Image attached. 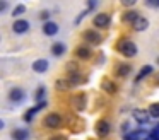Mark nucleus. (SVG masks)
<instances>
[{
	"label": "nucleus",
	"mask_w": 159,
	"mask_h": 140,
	"mask_svg": "<svg viewBox=\"0 0 159 140\" xmlns=\"http://www.w3.org/2000/svg\"><path fill=\"white\" fill-rule=\"evenodd\" d=\"M116 50L120 51L123 56H127V58H132V56L137 55V46H135V43H134V41H130V39H127V38H123V39L118 41V43H116Z\"/></svg>",
	"instance_id": "nucleus-1"
},
{
	"label": "nucleus",
	"mask_w": 159,
	"mask_h": 140,
	"mask_svg": "<svg viewBox=\"0 0 159 140\" xmlns=\"http://www.w3.org/2000/svg\"><path fill=\"white\" fill-rule=\"evenodd\" d=\"M43 123H45L46 128L57 130V128H60V126L63 125V120H62V116H60L58 113H48V115L45 116V120H43Z\"/></svg>",
	"instance_id": "nucleus-2"
},
{
	"label": "nucleus",
	"mask_w": 159,
	"mask_h": 140,
	"mask_svg": "<svg viewBox=\"0 0 159 140\" xmlns=\"http://www.w3.org/2000/svg\"><path fill=\"white\" fill-rule=\"evenodd\" d=\"M82 38H84V41H87L89 44H101V43H103V36H101L99 33H96L94 29L84 31Z\"/></svg>",
	"instance_id": "nucleus-3"
},
{
	"label": "nucleus",
	"mask_w": 159,
	"mask_h": 140,
	"mask_svg": "<svg viewBox=\"0 0 159 140\" xmlns=\"http://www.w3.org/2000/svg\"><path fill=\"white\" fill-rule=\"evenodd\" d=\"M87 106V97L86 94H75L72 97V108L75 109V111H84Z\"/></svg>",
	"instance_id": "nucleus-4"
},
{
	"label": "nucleus",
	"mask_w": 159,
	"mask_h": 140,
	"mask_svg": "<svg viewBox=\"0 0 159 140\" xmlns=\"http://www.w3.org/2000/svg\"><path fill=\"white\" fill-rule=\"evenodd\" d=\"M110 130H111V123L108 121V120H99V121L96 123V133H98V137H106L108 133H110Z\"/></svg>",
	"instance_id": "nucleus-5"
},
{
	"label": "nucleus",
	"mask_w": 159,
	"mask_h": 140,
	"mask_svg": "<svg viewBox=\"0 0 159 140\" xmlns=\"http://www.w3.org/2000/svg\"><path fill=\"white\" fill-rule=\"evenodd\" d=\"M93 22H94V26H96V27H108V26H110V22H111V17L108 16V14L101 12V14H96V16H94Z\"/></svg>",
	"instance_id": "nucleus-6"
},
{
	"label": "nucleus",
	"mask_w": 159,
	"mask_h": 140,
	"mask_svg": "<svg viewBox=\"0 0 159 140\" xmlns=\"http://www.w3.org/2000/svg\"><path fill=\"white\" fill-rule=\"evenodd\" d=\"M31 68L36 72V74H45L46 70H48V60H45V58H39V60H34L31 65Z\"/></svg>",
	"instance_id": "nucleus-7"
},
{
	"label": "nucleus",
	"mask_w": 159,
	"mask_h": 140,
	"mask_svg": "<svg viewBox=\"0 0 159 140\" xmlns=\"http://www.w3.org/2000/svg\"><path fill=\"white\" fill-rule=\"evenodd\" d=\"M149 118H151V115H149V111H145V109H135L134 111V120L137 123H140V125H145V123L149 121Z\"/></svg>",
	"instance_id": "nucleus-8"
},
{
	"label": "nucleus",
	"mask_w": 159,
	"mask_h": 140,
	"mask_svg": "<svg viewBox=\"0 0 159 140\" xmlns=\"http://www.w3.org/2000/svg\"><path fill=\"white\" fill-rule=\"evenodd\" d=\"M28 29H29V22H28V20H24V19L16 20L14 26H12V31H14V33H17V34L28 33Z\"/></svg>",
	"instance_id": "nucleus-9"
},
{
	"label": "nucleus",
	"mask_w": 159,
	"mask_h": 140,
	"mask_svg": "<svg viewBox=\"0 0 159 140\" xmlns=\"http://www.w3.org/2000/svg\"><path fill=\"white\" fill-rule=\"evenodd\" d=\"M139 12L137 10H127V12H123V16H121V22H125V24H132L134 26V22L139 19Z\"/></svg>",
	"instance_id": "nucleus-10"
},
{
	"label": "nucleus",
	"mask_w": 159,
	"mask_h": 140,
	"mask_svg": "<svg viewBox=\"0 0 159 140\" xmlns=\"http://www.w3.org/2000/svg\"><path fill=\"white\" fill-rule=\"evenodd\" d=\"M24 91L22 89H19V87H14V89H11V92H9V101H12V102H21L22 99H24Z\"/></svg>",
	"instance_id": "nucleus-11"
},
{
	"label": "nucleus",
	"mask_w": 159,
	"mask_h": 140,
	"mask_svg": "<svg viewBox=\"0 0 159 140\" xmlns=\"http://www.w3.org/2000/svg\"><path fill=\"white\" fill-rule=\"evenodd\" d=\"M43 33H45L46 36H55V34L58 33V24L52 22V20L45 22V24H43Z\"/></svg>",
	"instance_id": "nucleus-12"
},
{
	"label": "nucleus",
	"mask_w": 159,
	"mask_h": 140,
	"mask_svg": "<svg viewBox=\"0 0 159 140\" xmlns=\"http://www.w3.org/2000/svg\"><path fill=\"white\" fill-rule=\"evenodd\" d=\"M45 106H46V102L43 101V102H38V104H36L34 108L28 109V113H26V115H24V121H31V120L34 118V115H36V113H38L39 109H43V108H45Z\"/></svg>",
	"instance_id": "nucleus-13"
},
{
	"label": "nucleus",
	"mask_w": 159,
	"mask_h": 140,
	"mask_svg": "<svg viewBox=\"0 0 159 140\" xmlns=\"http://www.w3.org/2000/svg\"><path fill=\"white\" fill-rule=\"evenodd\" d=\"M91 50L87 46H77L75 48V56L79 58V60H89L91 58Z\"/></svg>",
	"instance_id": "nucleus-14"
},
{
	"label": "nucleus",
	"mask_w": 159,
	"mask_h": 140,
	"mask_svg": "<svg viewBox=\"0 0 159 140\" xmlns=\"http://www.w3.org/2000/svg\"><path fill=\"white\" fill-rule=\"evenodd\" d=\"M101 87H103L104 92H108V94H115L116 92V84H115L113 80H110V79H104L103 82H101Z\"/></svg>",
	"instance_id": "nucleus-15"
},
{
	"label": "nucleus",
	"mask_w": 159,
	"mask_h": 140,
	"mask_svg": "<svg viewBox=\"0 0 159 140\" xmlns=\"http://www.w3.org/2000/svg\"><path fill=\"white\" fill-rule=\"evenodd\" d=\"M65 70H67V75H69V77L80 75V70H79V65H77V61H69V63L65 65Z\"/></svg>",
	"instance_id": "nucleus-16"
},
{
	"label": "nucleus",
	"mask_w": 159,
	"mask_h": 140,
	"mask_svg": "<svg viewBox=\"0 0 159 140\" xmlns=\"http://www.w3.org/2000/svg\"><path fill=\"white\" fill-rule=\"evenodd\" d=\"M28 137H29V132L26 128L12 130V138H14V140H28Z\"/></svg>",
	"instance_id": "nucleus-17"
},
{
	"label": "nucleus",
	"mask_w": 159,
	"mask_h": 140,
	"mask_svg": "<svg viewBox=\"0 0 159 140\" xmlns=\"http://www.w3.org/2000/svg\"><path fill=\"white\" fill-rule=\"evenodd\" d=\"M147 27H149V20L145 19V17H142V16L134 22V29L135 31H145Z\"/></svg>",
	"instance_id": "nucleus-18"
},
{
	"label": "nucleus",
	"mask_w": 159,
	"mask_h": 140,
	"mask_svg": "<svg viewBox=\"0 0 159 140\" xmlns=\"http://www.w3.org/2000/svg\"><path fill=\"white\" fill-rule=\"evenodd\" d=\"M152 72V65H144V67L139 70V74H137V77H135V82H140L142 79H145L149 74Z\"/></svg>",
	"instance_id": "nucleus-19"
},
{
	"label": "nucleus",
	"mask_w": 159,
	"mask_h": 140,
	"mask_svg": "<svg viewBox=\"0 0 159 140\" xmlns=\"http://www.w3.org/2000/svg\"><path fill=\"white\" fill-rule=\"evenodd\" d=\"M130 70H132V67L128 63H121L116 67V75L118 77H127V75L130 74Z\"/></svg>",
	"instance_id": "nucleus-20"
},
{
	"label": "nucleus",
	"mask_w": 159,
	"mask_h": 140,
	"mask_svg": "<svg viewBox=\"0 0 159 140\" xmlns=\"http://www.w3.org/2000/svg\"><path fill=\"white\" fill-rule=\"evenodd\" d=\"M55 87H57V91H69L72 85H70L69 79H58V80L55 82Z\"/></svg>",
	"instance_id": "nucleus-21"
},
{
	"label": "nucleus",
	"mask_w": 159,
	"mask_h": 140,
	"mask_svg": "<svg viewBox=\"0 0 159 140\" xmlns=\"http://www.w3.org/2000/svg\"><path fill=\"white\" fill-rule=\"evenodd\" d=\"M52 53L55 55V56H62V55L65 53V44L63 43H55L52 46Z\"/></svg>",
	"instance_id": "nucleus-22"
},
{
	"label": "nucleus",
	"mask_w": 159,
	"mask_h": 140,
	"mask_svg": "<svg viewBox=\"0 0 159 140\" xmlns=\"http://www.w3.org/2000/svg\"><path fill=\"white\" fill-rule=\"evenodd\" d=\"M45 94H46V87H45V85H39V87L36 89L34 99H36L38 102H43V97H45Z\"/></svg>",
	"instance_id": "nucleus-23"
},
{
	"label": "nucleus",
	"mask_w": 159,
	"mask_h": 140,
	"mask_svg": "<svg viewBox=\"0 0 159 140\" xmlns=\"http://www.w3.org/2000/svg\"><path fill=\"white\" fill-rule=\"evenodd\" d=\"M67 79H69V82H70V85H72V87L84 84V77H82V75H75V77H67Z\"/></svg>",
	"instance_id": "nucleus-24"
},
{
	"label": "nucleus",
	"mask_w": 159,
	"mask_h": 140,
	"mask_svg": "<svg viewBox=\"0 0 159 140\" xmlns=\"http://www.w3.org/2000/svg\"><path fill=\"white\" fill-rule=\"evenodd\" d=\"M149 115L154 116V118H159V102L151 104V108H149Z\"/></svg>",
	"instance_id": "nucleus-25"
},
{
	"label": "nucleus",
	"mask_w": 159,
	"mask_h": 140,
	"mask_svg": "<svg viewBox=\"0 0 159 140\" xmlns=\"http://www.w3.org/2000/svg\"><path fill=\"white\" fill-rule=\"evenodd\" d=\"M24 10H26V7L22 5V3H19V5L14 7V10H12V16H14V17H19L21 14H24Z\"/></svg>",
	"instance_id": "nucleus-26"
},
{
	"label": "nucleus",
	"mask_w": 159,
	"mask_h": 140,
	"mask_svg": "<svg viewBox=\"0 0 159 140\" xmlns=\"http://www.w3.org/2000/svg\"><path fill=\"white\" fill-rule=\"evenodd\" d=\"M39 17H41L43 20H46V19H48V17H50V12H48V10H43V12L39 14ZM46 22H48V20H46Z\"/></svg>",
	"instance_id": "nucleus-27"
},
{
	"label": "nucleus",
	"mask_w": 159,
	"mask_h": 140,
	"mask_svg": "<svg viewBox=\"0 0 159 140\" xmlns=\"http://www.w3.org/2000/svg\"><path fill=\"white\" fill-rule=\"evenodd\" d=\"M121 3L127 5V7H130V5H134V3H135V0H121Z\"/></svg>",
	"instance_id": "nucleus-28"
},
{
	"label": "nucleus",
	"mask_w": 159,
	"mask_h": 140,
	"mask_svg": "<svg viewBox=\"0 0 159 140\" xmlns=\"http://www.w3.org/2000/svg\"><path fill=\"white\" fill-rule=\"evenodd\" d=\"M48 140H65V138H63L62 135H53V137H50Z\"/></svg>",
	"instance_id": "nucleus-29"
},
{
	"label": "nucleus",
	"mask_w": 159,
	"mask_h": 140,
	"mask_svg": "<svg viewBox=\"0 0 159 140\" xmlns=\"http://www.w3.org/2000/svg\"><path fill=\"white\" fill-rule=\"evenodd\" d=\"M7 9V2H0V12H4Z\"/></svg>",
	"instance_id": "nucleus-30"
},
{
	"label": "nucleus",
	"mask_w": 159,
	"mask_h": 140,
	"mask_svg": "<svg viewBox=\"0 0 159 140\" xmlns=\"http://www.w3.org/2000/svg\"><path fill=\"white\" fill-rule=\"evenodd\" d=\"M156 82H157V84H159V74L156 75Z\"/></svg>",
	"instance_id": "nucleus-31"
},
{
	"label": "nucleus",
	"mask_w": 159,
	"mask_h": 140,
	"mask_svg": "<svg viewBox=\"0 0 159 140\" xmlns=\"http://www.w3.org/2000/svg\"><path fill=\"white\" fill-rule=\"evenodd\" d=\"M156 130H157V132H159V125H157V126H156Z\"/></svg>",
	"instance_id": "nucleus-32"
},
{
	"label": "nucleus",
	"mask_w": 159,
	"mask_h": 140,
	"mask_svg": "<svg viewBox=\"0 0 159 140\" xmlns=\"http://www.w3.org/2000/svg\"><path fill=\"white\" fill-rule=\"evenodd\" d=\"M145 140H151V138H145Z\"/></svg>",
	"instance_id": "nucleus-33"
},
{
	"label": "nucleus",
	"mask_w": 159,
	"mask_h": 140,
	"mask_svg": "<svg viewBox=\"0 0 159 140\" xmlns=\"http://www.w3.org/2000/svg\"><path fill=\"white\" fill-rule=\"evenodd\" d=\"M157 63H159V58H157Z\"/></svg>",
	"instance_id": "nucleus-34"
}]
</instances>
